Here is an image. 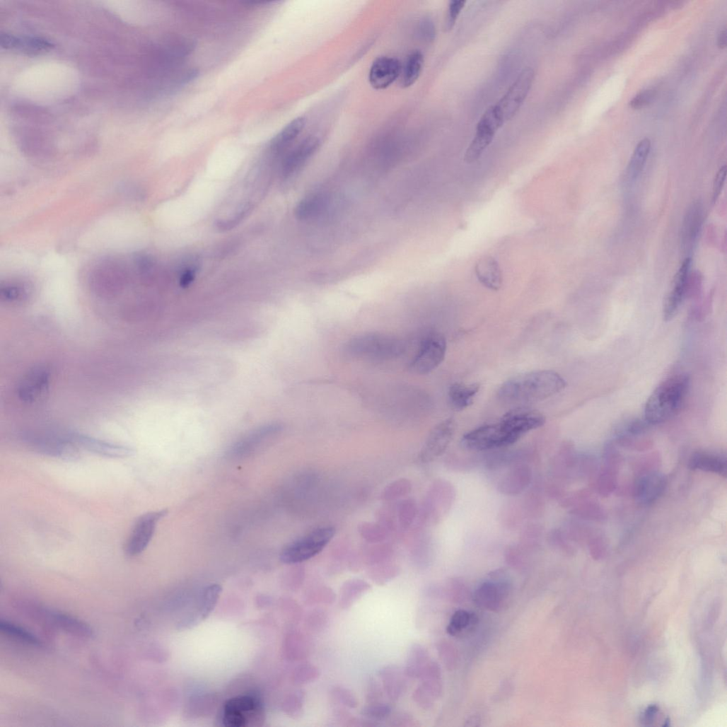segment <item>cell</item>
Returning a JSON list of instances; mask_svg holds the SVG:
<instances>
[{"mask_svg": "<svg viewBox=\"0 0 727 727\" xmlns=\"http://www.w3.org/2000/svg\"><path fill=\"white\" fill-rule=\"evenodd\" d=\"M467 2L463 0H453L449 5L448 14L446 21L447 30H451L455 25L458 17L465 8Z\"/></svg>", "mask_w": 727, "mask_h": 727, "instance_id": "47", "label": "cell"}, {"mask_svg": "<svg viewBox=\"0 0 727 727\" xmlns=\"http://www.w3.org/2000/svg\"><path fill=\"white\" fill-rule=\"evenodd\" d=\"M74 443L81 448L95 455L111 458H124L134 455L131 448L84 436H72Z\"/></svg>", "mask_w": 727, "mask_h": 727, "instance_id": "19", "label": "cell"}, {"mask_svg": "<svg viewBox=\"0 0 727 727\" xmlns=\"http://www.w3.org/2000/svg\"><path fill=\"white\" fill-rule=\"evenodd\" d=\"M545 417L536 410L519 408L506 414L497 423L466 434L462 445L471 450L487 451L510 446L530 431L542 426Z\"/></svg>", "mask_w": 727, "mask_h": 727, "instance_id": "1", "label": "cell"}, {"mask_svg": "<svg viewBox=\"0 0 727 727\" xmlns=\"http://www.w3.org/2000/svg\"><path fill=\"white\" fill-rule=\"evenodd\" d=\"M320 144L319 139L314 136L308 137L301 142L284 159L283 175L289 178L296 173L318 151Z\"/></svg>", "mask_w": 727, "mask_h": 727, "instance_id": "18", "label": "cell"}, {"mask_svg": "<svg viewBox=\"0 0 727 727\" xmlns=\"http://www.w3.org/2000/svg\"><path fill=\"white\" fill-rule=\"evenodd\" d=\"M50 375L44 370L31 373L24 380L19 392L20 399L26 404H35L44 398L49 388Z\"/></svg>", "mask_w": 727, "mask_h": 727, "instance_id": "21", "label": "cell"}, {"mask_svg": "<svg viewBox=\"0 0 727 727\" xmlns=\"http://www.w3.org/2000/svg\"><path fill=\"white\" fill-rule=\"evenodd\" d=\"M726 45V29L721 31L718 38V47L723 50Z\"/></svg>", "mask_w": 727, "mask_h": 727, "instance_id": "58", "label": "cell"}, {"mask_svg": "<svg viewBox=\"0 0 727 727\" xmlns=\"http://www.w3.org/2000/svg\"><path fill=\"white\" fill-rule=\"evenodd\" d=\"M439 656L445 663L446 666L448 668L453 669V666L455 664V650L451 645L448 643H441L438 646Z\"/></svg>", "mask_w": 727, "mask_h": 727, "instance_id": "53", "label": "cell"}, {"mask_svg": "<svg viewBox=\"0 0 727 727\" xmlns=\"http://www.w3.org/2000/svg\"><path fill=\"white\" fill-rule=\"evenodd\" d=\"M430 661L427 650L423 646L414 644L409 649L405 672L408 677L420 678Z\"/></svg>", "mask_w": 727, "mask_h": 727, "instance_id": "27", "label": "cell"}, {"mask_svg": "<svg viewBox=\"0 0 727 727\" xmlns=\"http://www.w3.org/2000/svg\"><path fill=\"white\" fill-rule=\"evenodd\" d=\"M478 618L474 613L458 610L454 613L447 627V632L453 636L459 635L463 631L477 623Z\"/></svg>", "mask_w": 727, "mask_h": 727, "instance_id": "37", "label": "cell"}, {"mask_svg": "<svg viewBox=\"0 0 727 727\" xmlns=\"http://www.w3.org/2000/svg\"><path fill=\"white\" fill-rule=\"evenodd\" d=\"M310 626L315 633L322 632L328 625V617L321 610H315L310 616Z\"/></svg>", "mask_w": 727, "mask_h": 727, "instance_id": "49", "label": "cell"}, {"mask_svg": "<svg viewBox=\"0 0 727 727\" xmlns=\"http://www.w3.org/2000/svg\"><path fill=\"white\" fill-rule=\"evenodd\" d=\"M691 259L687 257L675 274L673 287L665 298L663 318L666 322L673 319L685 297L688 282Z\"/></svg>", "mask_w": 727, "mask_h": 727, "instance_id": "14", "label": "cell"}, {"mask_svg": "<svg viewBox=\"0 0 727 727\" xmlns=\"http://www.w3.org/2000/svg\"><path fill=\"white\" fill-rule=\"evenodd\" d=\"M567 386L564 378L552 371H533L515 377L504 383L497 396L503 402L530 404L550 398Z\"/></svg>", "mask_w": 727, "mask_h": 727, "instance_id": "2", "label": "cell"}, {"mask_svg": "<svg viewBox=\"0 0 727 727\" xmlns=\"http://www.w3.org/2000/svg\"><path fill=\"white\" fill-rule=\"evenodd\" d=\"M306 119L300 117L289 123L277 136L272 143L275 151H280L293 141L305 127Z\"/></svg>", "mask_w": 727, "mask_h": 727, "instance_id": "34", "label": "cell"}, {"mask_svg": "<svg viewBox=\"0 0 727 727\" xmlns=\"http://www.w3.org/2000/svg\"><path fill=\"white\" fill-rule=\"evenodd\" d=\"M475 274L479 281L486 288L499 291L502 286V274L499 265L492 257L480 259L475 266Z\"/></svg>", "mask_w": 727, "mask_h": 727, "instance_id": "25", "label": "cell"}, {"mask_svg": "<svg viewBox=\"0 0 727 727\" xmlns=\"http://www.w3.org/2000/svg\"><path fill=\"white\" fill-rule=\"evenodd\" d=\"M335 534L333 527L317 528L305 536L292 542L281 553V561L286 564H297L319 554L332 540Z\"/></svg>", "mask_w": 727, "mask_h": 727, "instance_id": "6", "label": "cell"}, {"mask_svg": "<svg viewBox=\"0 0 727 727\" xmlns=\"http://www.w3.org/2000/svg\"><path fill=\"white\" fill-rule=\"evenodd\" d=\"M726 457L725 455L710 453L697 452L690 460L689 467L694 470H699L726 476Z\"/></svg>", "mask_w": 727, "mask_h": 727, "instance_id": "24", "label": "cell"}, {"mask_svg": "<svg viewBox=\"0 0 727 727\" xmlns=\"http://www.w3.org/2000/svg\"><path fill=\"white\" fill-rule=\"evenodd\" d=\"M535 78L534 70L526 67L519 74L506 93L492 107L501 122L511 120L523 105Z\"/></svg>", "mask_w": 727, "mask_h": 727, "instance_id": "7", "label": "cell"}, {"mask_svg": "<svg viewBox=\"0 0 727 727\" xmlns=\"http://www.w3.org/2000/svg\"><path fill=\"white\" fill-rule=\"evenodd\" d=\"M419 679L421 682L414 690L413 698L420 707L429 709L442 692L441 672L438 664L431 661Z\"/></svg>", "mask_w": 727, "mask_h": 727, "instance_id": "12", "label": "cell"}, {"mask_svg": "<svg viewBox=\"0 0 727 727\" xmlns=\"http://www.w3.org/2000/svg\"><path fill=\"white\" fill-rule=\"evenodd\" d=\"M358 530L361 537L369 543H381L388 536L386 528L380 523L373 522L361 523Z\"/></svg>", "mask_w": 727, "mask_h": 727, "instance_id": "38", "label": "cell"}, {"mask_svg": "<svg viewBox=\"0 0 727 727\" xmlns=\"http://www.w3.org/2000/svg\"><path fill=\"white\" fill-rule=\"evenodd\" d=\"M167 513L166 510L149 512L136 519L124 545V550L127 557H136L146 549L158 523Z\"/></svg>", "mask_w": 727, "mask_h": 727, "instance_id": "10", "label": "cell"}, {"mask_svg": "<svg viewBox=\"0 0 727 727\" xmlns=\"http://www.w3.org/2000/svg\"><path fill=\"white\" fill-rule=\"evenodd\" d=\"M530 472L525 465L513 467L502 479L499 484L501 491L507 494L520 492L529 483Z\"/></svg>", "mask_w": 727, "mask_h": 727, "instance_id": "29", "label": "cell"}, {"mask_svg": "<svg viewBox=\"0 0 727 727\" xmlns=\"http://www.w3.org/2000/svg\"><path fill=\"white\" fill-rule=\"evenodd\" d=\"M399 566L387 562L372 566L368 571L369 578L377 585L384 586L397 577Z\"/></svg>", "mask_w": 727, "mask_h": 727, "instance_id": "36", "label": "cell"}, {"mask_svg": "<svg viewBox=\"0 0 727 727\" xmlns=\"http://www.w3.org/2000/svg\"><path fill=\"white\" fill-rule=\"evenodd\" d=\"M420 33L426 40H433L434 36V28L432 23L429 21H424L421 25Z\"/></svg>", "mask_w": 727, "mask_h": 727, "instance_id": "57", "label": "cell"}, {"mask_svg": "<svg viewBox=\"0 0 727 727\" xmlns=\"http://www.w3.org/2000/svg\"><path fill=\"white\" fill-rule=\"evenodd\" d=\"M447 342L439 332L428 334L410 363L409 371L416 375L424 376L435 371L445 359Z\"/></svg>", "mask_w": 727, "mask_h": 727, "instance_id": "9", "label": "cell"}, {"mask_svg": "<svg viewBox=\"0 0 727 727\" xmlns=\"http://www.w3.org/2000/svg\"><path fill=\"white\" fill-rule=\"evenodd\" d=\"M417 514L418 507L415 500L408 499L402 501L400 504L398 519L402 528H409L413 524Z\"/></svg>", "mask_w": 727, "mask_h": 727, "instance_id": "41", "label": "cell"}, {"mask_svg": "<svg viewBox=\"0 0 727 727\" xmlns=\"http://www.w3.org/2000/svg\"><path fill=\"white\" fill-rule=\"evenodd\" d=\"M371 589V586L368 583L360 579H351L346 581L340 588V607L342 610H348Z\"/></svg>", "mask_w": 727, "mask_h": 727, "instance_id": "28", "label": "cell"}, {"mask_svg": "<svg viewBox=\"0 0 727 727\" xmlns=\"http://www.w3.org/2000/svg\"><path fill=\"white\" fill-rule=\"evenodd\" d=\"M687 375L672 376L660 384L648 399L644 410L646 421L657 425L671 419L680 410L688 393Z\"/></svg>", "mask_w": 727, "mask_h": 727, "instance_id": "3", "label": "cell"}, {"mask_svg": "<svg viewBox=\"0 0 727 727\" xmlns=\"http://www.w3.org/2000/svg\"><path fill=\"white\" fill-rule=\"evenodd\" d=\"M412 490V484L407 478H402L391 482L384 489L382 499L387 501H395L409 494Z\"/></svg>", "mask_w": 727, "mask_h": 727, "instance_id": "39", "label": "cell"}, {"mask_svg": "<svg viewBox=\"0 0 727 727\" xmlns=\"http://www.w3.org/2000/svg\"><path fill=\"white\" fill-rule=\"evenodd\" d=\"M320 675L319 670L312 664H306L298 670V679L301 683L316 680Z\"/></svg>", "mask_w": 727, "mask_h": 727, "instance_id": "52", "label": "cell"}, {"mask_svg": "<svg viewBox=\"0 0 727 727\" xmlns=\"http://www.w3.org/2000/svg\"><path fill=\"white\" fill-rule=\"evenodd\" d=\"M54 620H56L57 623L64 629L69 630L71 632L86 636H88L92 634L91 630L88 627L69 617L62 615H56L54 616Z\"/></svg>", "mask_w": 727, "mask_h": 727, "instance_id": "44", "label": "cell"}, {"mask_svg": "<svg viewBox=\"0 0 727 727\" xmlns=\"http://www.w3.org/2000/svg\"><path fill=\"white\" fill-rule=\"evenodd\" d=\"M2 295L8 301H18L28 295L26 288L23 285H8L2 290Z\"/></svg>", "mask_w": 727, "mask_h": 727, "instance_id": "48", "label": "cell"}, {"mask_svg": "<svg viewBox=\"0 0 727 727\" xmlns=\"http://www.w3.org/2000/svg\"><path fill=\"white\" fill-rule=\"evenodd\" d=\"M361 715L374 722H379L389 719L392 714V706L385 702L367 704L361 709Z\"/></svg>", "mask_w": 727, "mask_h": 727, "instance_id": "40", "label": "cell"}, {"mask_svg": "<svg viewBox=\"0 0 727 727\" xmlns=\"http://www.w3.org/2000/svg\"><path fill=\"white\" fill-rule=\"evenodd\" d=\"M0 629H1L2 632L5 633L6 635L14 637L22 641L33 645L40 644V641L35 636L24 629L8 622H2L1 624H0Z\"/></svg>", "mask_w": 727, "mask_h": 727, "instance_id": "43", "label": "cell"}, {"mask_svg": "<svg viewBox=\"0 0 727 727\" xmlns=\"http://www.w3.org/2000/svg\"><path fill=\"white\" fill-rule=\"evenodd\" d=\"M480 385L477 383L465 385L455 383L449 390L448 399L451 407L456 411H463L473 404Z\"/></svg>", "mask_w": 727, "mask_h": 727, "instance_id": "26", "label": "cell"}, {"mask_svg": "<svg viewBox=\"0 0 727 727\" xmlns=\"http://www.w3.org/2000/svg\"><path fill=\"white\" fill-rule=\"evenodd\" d=\"M390 725L392 726H416V721L413 716L406 711L397 712L395 714H392L389 717Z\"/></svg>", "mask_w": 727, "mask_h": 727, "instance_id": "50", "label": "cell"}, {"mask_svg": "<svg viewBox=\"0 0 727 727\" xmlns=\"http://www.w3.org/2000/svg\"><path fill=\"white\" fill-rule=\"evenodd\" d=\"M658 711H659V709L658 708L657 706H656V705L649 706L645 710V711L643 713V714L641 716V722L644 723V725H646V726L651 725L653 723L654 719L656 718V714H657Z\"/></svg>", "mask_w": 727, "mask_h": 727, "instance_id": "55", "label": "cell"}, {"mask_svg": "<svg viewBox=\"0 0 727 727\" xmlns=\"http://www.w3.org/2000/svg\"><path fill=\"white\" fill-rule=\"evenodd\" d=\"M455 423L447 419L431 431L419 454L423 463H431L440 458L447 450L454 436Z\"/></svg>", "mask_w": 727, "mask_h": 727, "instance_id": "11", "label": "cell"}, {"mask_svg": "<svg viewBox=\"0 0 727 727\" xmlns=\"http://www.w3.org/2000/svg\"><path fill=\"white\" fill-rule=\"evenodd\" d=\"M196 270L192 268L187 269L183 274H181L180 279V284L182 287L189 286L195 279Z\"/></svg>", "mask_w": 727, "mask_h": 727, "instance_id": "56", "label": "cell"}, {"mask_svg": "<svg viewBox=\"0 0 727 727\" xmlns=\"http://www.w3.org/2000/svg\"><path fill=\"white\" fill-rule=\"evenodd\" d=\"M1 45L6 49H18L27 52H39L52 47L48 42L37 38H17L8 35H2Z\"/></svg>", "mask_w": 727, "mask_h": 727, "instance_id": "33", "label": "cell"}, {"mask_svg": "<svg viewBox=\"0 0 727 727\" xmlns=\"http://www.w3.org/2000/svg\"><path fill=\"white\" fill-rule=\"evenodd\" d=\"M666 486L667 479L659 472L643 475L635 486L636 501L642 505H651L663 495Z\"/></svg>", "mask_w": 727, "mask_h": 727, "instance_id": "16", "label": "cell"}, {"mask_svg": "<svg viewBox=\"0 0 727 727\" xmlns=\"http://www.w3.org/2000/svg\"><path fill=\"white\" fill-rule=\"evenodd\" d=\"M498 130L489 120L482 116L477 124L475 135L465 151V162L472 163L477 161L492 142Z\"/></svg>", "mask_w": 727, "mask_h": 727, "instance_id": "17", "label": "cell"}, {"mask_svg": "<svg viewBox=\"0 0 727 727\" xmlns=\"http://www.w3.org/2000/svg\"><path fill=\"white\" fill-rule=\"evenodd\" d=\"M511 593V585L504 574L498 571L477 588L473 600L479 608L499 612L508 607Z\"/></svg>", "mask_w": 727, "mask_h": 727, "instance_id": "8", "label": "cell"}, {"mask_svg": "<svg viewBox=\"0 0 727 727\" xmlns=\"http://www.w3.org/2000/svg\"><path fill=\"white\" fill-rule=\"evenodd\" d=\"M330 696L335 704L349 709H355L358 706V700L354 693L349 689L342 686H335L330 690Z\"/></svg>", "mask_w": 727, "mask_h": 727, "instance_id": "42", "label": "cell"}, {"mask_svg": "<svg viewBox=\"0 0 727 727\" xmlns=\"http://www.w3.org/2000/svg\"><path fill=\"white\" fill-rule=\"evenodd\" d=\"M455 498L453 487L446 482H437L429 492L424 507V515L433 522L441 519L450 508Z\"/></svg>", "mask_w": 727, "mask_h": 727, "instance_id": "13", "label": "cell"}, {"mask_svg": "<svg viewBox=\"0 0 727 727\" xmlns=\"http://www.w3.org/2000/svg\"><path fill=\"white\" fill-rule=\"evenodd\" d=\"M726 166L723 165L717 172V173H716V175L715 176L714 180L713 197H712L713 202H716V201L717 200V199L719 198V195L721 194V192L722 188L723 187V184H724V181H725V178H726Z\"/></svg>", "mask_w": 727, "mask_h": 727, "instance_id": "54", "label": "cell"}, {"mask_svg": "<svg viewBox=\"0 0 727 727\" xmlns=\"http://www.w3.org/2000/svg\"><path fill=\"white\" fill-rule=\"evenodd\" d=\"M402 65L395 58L383 57L377 59L371 66L369 81L378 90L388 88L400 77Z\"/></svg>", "mask_w": 727, "mask_h": 727, "instance_id": "15", "label": "cell"}, {"mask_svg": "<svg viewBox=\"0 0 727 727\" xmlns=\"http://www.w3.org/2000/svg\"><path fill=\"white\" fill-rule=\"evenodd\" d=\"M220 719L226 727L260 726L265 719L264 705L255 695H238L225 702Z\"/></svg>", "mask_w": 727, "mask_h": 727, "instance_id": "5", "label": "cell"}, {"mask_svg": "<svg viewBox=\"0 0 727 727\" xmlns=\"http://www.w3.org/2000/svg\"><path fill=\"white\" fill-rule=\"evenodd\" d=\"M703 221V209L700 203L692 204L688 209L681 231V245L684 251L690 252L697 240Z\"/></svg>", "mask_w": 727, "mask_h": 727, "instance_id": "22", "label": "cell"}, {"mask_svg": "<svg viewBox=\"0 0 727 727\" xmlns=\"http://www.w3.org/2000/svg\"><path fill=\"white\" fill-rule=\"evenodd\" d=\"M335 600V594L328 587L316 588L310 596L312 604L331 605Z\"/></svg>", "mask_w": 727, "mask_h": 727, "instance_id": "45", "label": "cell"}, {"mask_svg": "<svg viewBox=\"0 0 727 727\" xmlns=\"http://www.w3.org/2000/svg\"><path fill=\"white\" fill-rule=\"evenodd\" d=\"M383 689L389 699L398 701L407 691V677L405 670L395 665L385 666L380 670Z\"/></svg>", "mask_w": 727, "mask_h": 727, "instance_id": "23", "label": "cell"}, {"mask_svg": "<svg viewBox=\"0 0 727 727\" xmlns=\"http://www.w3.org/2000/svg\"><path fill=\"white\" fill-rule=\"evenodd\" d=\"M325 200L322 196L307 197L297 205L295 214L298 219L306 221L318 216L323 210Z\"/></svg>", "mask_w": 727, "mask_h": 727, "instance_id": "35", "label": "cell"}, {"mask_svg": "<svg viewBox=\"0 0 727 727\" xmlns=\"http://www.w3.org/2000/svg\"><path fill=\"white\" fill-rule=\"evenodd\" d=\"M655 96L654 91L647 90L636 95L629 103V106L634 110L641 109L651 103Z\"/></svg>", "mask_w": 727, "mask_h": 727, "instance_id": "51", "label": "cell"}, {"mask_svg": "<svg viewBox=\"0 0 727 727\" xmlns=\"http://www.w3.org/2000/svg\"><path fill=\"white\" fill-rule=\"evenodd\" d=\"M221 591V588L218 585H212L207 588L202 593L197 611L191 619L188 620L187 624L188 625L197 624L206 619L217 604Z\"/></svg>", "mask_w": 727, "mask_h": 727, "instance_id": "30", "label": "cell"}, {"mask_svg": "<svg viewBox=\"0 0 727 727\" xmlns=\"http://www.w3.org/2000/svg\"><path fill=\"white\" fill-rule=\"evenodd\" d=\"M404 345L397 337L368 333L352 338L346 347L348 354L358 359L373 361L392 359L402 353Z\"/></svg>", "mask_w": 727, "mask_h": 727, "instance_id": "4", "label": "cell"}, {"mask_svg": "<svg viewBox=\"0 0 727 727\" xmlns=\"http://www.w3.org/2000/svg\"><path fill=\"white\" fill-rule=\"evenodd\" d=\"M651 142L648 138L640 141L636 146L627 169V178L629 181L637 179L644 170L651 151Z\"/></svg>", "mask_w": 727, "mask_h": 727, "instance_id": "31", "label": "cell"}, {"mask_svg": "<svg viewBox=\"0 0 727 727\" xmlns=\"http://www.w3.org/2000/svg\"><path fill=\"white\" fill-rule=\"evenodd\" d=\"M124 269L119 263L112 260L105 261L94 270L92 281L95 286L104 288L105 291H114L120 288L124 281Z\"/></svg>", "mask_w": 727, "mask_h": 727, "instance_id": "20", "label": "cell"}, {"mask_svg": "<svg viewBox=\"0 0 727 727\" xmlns=\"http://www.w3.org/2000/svg\"><path fill=\"white\" fill-rule=\"evenodd\" d=\"M424 65V55L419 51L412 52L407 57L404 66H402L400 74L402 87L409 88L417 82L421 74Z\"/></svg>", "mask_w": 727, "mask_h": 727, "instance_id": "32", "label": "cell"}, {"mask_svg": "<svg viewBox=\"0 0 727 727\" xmlns=\"http://www.w3.org/2000/svg\"><path fill=\"white\" fill-rule=\"evenodd\" d=\"M383 694L380 685L374 678H370L366 688V701L368 704L380 703Z\"/></svg>", "mask_w": 727, "mask_h": 727, "instance_id": "46", "label": "cell"}]
</instances>
